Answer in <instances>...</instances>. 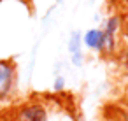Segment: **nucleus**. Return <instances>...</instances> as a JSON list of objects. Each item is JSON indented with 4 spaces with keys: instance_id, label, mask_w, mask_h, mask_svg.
<instances>
[{
    "instance_id": "obj_6",
    "label": "nucleus",
    "mask_w": 128,
    "mask_h": 121,
    "mask_svg": "<svg viewBox=\"0 0 128 121\" xmlns=\"http://www.w3.org/2000/svg\"><path fill=\"white\" fill-rule=\"evenodd\" d=\"M63 86H65V77L63 76H56V79H54V91H62Z\"/></svg>"
},
{
    "instance_id": "obj_7",
    "label": "nucleus",
    "mask_w": 128,
    "mask_h": 121,
    "mask_svg": "<svg viewBox=\"0 0 128 121\" xmlns=\"http://www.w3.org/2000/svg\"><path fill=\"white\" fill-rule=\"evenodd\" d=\"M121 20H123V25H121V26H123L124 34H126V37H128V12H126V14H124V16L121 18Z\"/></svg>"
},
{
    "instance_id": "obj_2",
    "label": "nucleus",
    "mask_w": 128,
    "mask_h": 121,
    "mask_svg": "<svg viewBox=\"0 0 128 121\" xmlns=\"http://www.w3.org/2000/svg\"><path fill=\"white\" fill-rule=\"evenodd\" d=\"M121 25H123V20H121V16H118V14L110 16V18L105 21V25H104V28H102L104 40H105L104 51H114V46H116V35H118V32L121 30Z\"/></svg>"
},
{
    "instance_id": "obj_3",
    "label": "nucleus",
    "mask_w": 128,
    "mask_h": 121,
    "mask_svg": "<svg viewBox=\"0 0 128 121\" xmlns=\"http://www.w3.org/2000/svg\"><path fill=\"white\" fill-rule=\"evenodd\" d=\"M18 121H48V110L42 104H28L18 112Z\"/></svg>"
},
{
    "instance_id": "obj_10",
    "label": "nucleus",
    "mask_w": 128,
    "mask_h": 121,
    "mask_svg": "<svg viewBox=\"0 0 128 121\" xmlns=\"http://www.w3.org/2000/svg\"><path fill=\"white\" fill-rule=\"evenodd\" d=\"M126 2H128V0H126Z\"/></svg>"
},
{
    "instance_id": "obj_9",
    "label": "nucleus",
    "mask_w": 128,
    "mask_h": 121,
    "mask_svg": "<svg viewBox=\"0 0 128 121\" xmlns=\"http://www.w3.org/2000/svg\"><path fill=\"white\" fill-rule=\"evenodd\" d=\"M21 2H30V0H21Z\"/></svg>"
},
{
    "instance_id": "obj_5",
    "label": "nucleus",
    "mask_w": 128,
    "mask_h": 121,
    "mask_svg": "<svg viewBox=\"0 0 128 121\" xmlns=\"http://www.w3.org/2000/svg\"><path fill=\"white\" fill-rule=\"evenodd\" d=\"M82 40H81V34L79 32H72L70 34V39H68V53H70V58H72V63L76 67H81L82 63Z\"/></svg>"
},
{
    "instance_id": "obj_1",
    "label": "nucleus",
    "mask_w": 128,
    "mask_h": 121,
    "mask_svg": "<svg viewBox=\"0 0 128 121\" xmlns=\"http://www.w3.org/2000/svg\"><path fill=\"white\" fill-rule=\"evenodd\" d=\"M14 77H16V67L9 60L0 62V98H4L11 93L14 86Z\"/></svg>"
},
{
    "instance_id": "obj_4",
    "label": "nucleus",
    "mask_w": 128,
    "mask_h": 121,
    "mask_svg": "<svg viewBox=\"0 0 128 121\" xmlns=\"http://www.w3.org/2000/svg\"><path fill=\"white\" fill-rule=\"evenodd\" d=\"M81 40H82V46H86L91 51H104V48H105V40H104L102 28L86 30L84 35H81Z\"/></svg>"
},
{
    "instance_id": "obj_8",
    "label": "nucleus",
    "mask_w": 128,
    "mask_h": 121,
    "mask_svg": "<svg viewBox=\"0 0 128 121\" xmlns=\"http://www.w3.org/2000/svg\"><path fill=\"white\" fill-rule=\"evenodd\" d=\"M107 121H124L121 116H118V118H110V119H107Z\"/></svg>"
}]
</instances>
